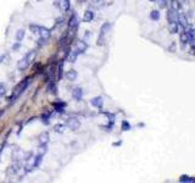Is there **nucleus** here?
Segmentation results:
<instances>
[{
	"label": "nucleus",
	"instance_id": "obj_9",
	"mask_svg": "<svg viewBox=\"0 0 195 183\" xmlns=\"http://www.w3.org/2000/svg\"><path fill=\"white\" fill-rule=\"evenodd\" d=\"M90 104L96 109H101L102 105H104V99H102L101 96H95V98L90 100Z\"/></svg>",
	"mask_w": 195,
	"mask_h": 183
},
{
	"label": "nucleus",
	"instance_id": "obj_29",
	"mask_svg": "<svg viewBox=\"0 0 195 183\" xmlns=\"http://www.w3.org/2000/svg\"><path fill=\"white\" fill-rule=\"evenodd\" d=\"M29 30L34 34H37L39 32V24H29Z\"/></svg>",
	"mask_w": 195,
	"mask_h": 183
},
{
	"label": "nucleus",
	"instance_id": "obj_17",
	"mask_svg": "<svg viewBox=\"0 0 195 183\" xmlns=\"http://www.w3.org/2000/svg\"><path fill=\"white\" fill-rule=\"evenodd\" d=\"M167 20H168V23L170 22H177V12H174L173 10H168L167 11Z\"/></svg>",
	"mask_w": 195,
	"mask_h": 183
},
{
	"label": "nucleus",
	"instance_id": "obj_33",
	"mask_svg": "<svg viewBox=\"0 0 195 183\" xmlns=\"http://www.w3.org/2000/svg\"><path fill=\"white\" fill-rule=\"evenodd\" d=\"M21 47H22V45H21V42H16V43L12 45V52H17L18 49H21Z\"/></svg>",
	"mask_w": 195,
	"mask_h": 183
},
{
	"label": "nucleus",
	"instance_id": "obj_14",
	"mask_svg": "<svg viewBox=\"0 0 195 183\" xmlns=\"http://www.w3.org/2000/svg\"><path fill=\"white\" fill-rule=\"evenodd\" d=\"M168 32L171 34H177L179 32V24L178 22H170L168 23Z\"/></svg>",
	"mask_w": 195,
	"mask_h": 183
},
{
	"label": "nucleus",
	"instance_id": "obj_7",
	"mask_svg": "<svg viewBox=\"0 0 195 183\" xmlns=\"http://www.w3.org/2000/svg\"><path fill=\"white\" fill-rule=\"evenodd\" d=\"M170 9L173 10L174 12H182V4L179 0H170Z\"/></svg>",
	"mask_w": 195,
	"mask_h": 183
},
{
	"label": "nucleus",
	"instance_id": "obj_8",
	"mask_svg": "<svg viewBox=\"0 0 195 183\" xmlns=\"http://www.w3.org/2000/svg\"><path fill=\"white\" fill-rule=\"evenodd\" d=\"M65 77L67 78L70 82H74V81L77 79V77H78V73H77V71L76 70H68V71H66V73H65Z\"/></svg>",
	"mask_w": 195,
	"mask_h": 183
},
{
	"label": "nucleus",
	"instance_id": "obj_22",
	"mask_svg": "<svg viewBox=\"0 0 195 183\" xmlns=\"http://www.w3.org/2000/svg\"><path fill=\"white\" fill-rule=\"evenodd\" d=\"M160 16H161V14L158 10H152V11L150 12V20H152V21H158V20H160Z\"/></svg>",
	"mask_w": 195,
	"mask_h": 183
},
{
	"label": "nucleus",
	"instance_id": "obj_18",
	"mask_svg": "<svg viewBox=\"0 0 195 183\" xmlns=\"http://www.w3.org/2000/svg\"><path fill=\"white\" fill-rule=\"evenodd\" d=\"M54 106H55V110L58 111V113H61L62 114L64 113V110H65V106H66V103H64V101H56V103H54Z\"/></svg>",
	"mask_w": 195,
	"mask_h": 183
},
{
	"label": "nucleus",
	"instance_id": "obj_19",
	"mask_svg": "<svg viewBox=\"0 0 195 183\" xmlns=\"http://www.w3.org/2000/svg\"><path fill=\"white\" fill-rule=\"evenodd\" d=\"M67 129V126L62 125V123H59V125H55L54 126V132L55 133H65V131Z\"/></svg>",
	"mask_w": 195,
	"mask_h": 183
},
{
	"label": "nucleus",
	"instance_id": "obj_1",
	"mask_svg": "<svg viewBox=\"0 0 195 183\" xmlns=\"http://www.w3.org/2000/svg\"><path fill=\"white\" fill-rule=\"evenodd\" d=\"M30 82H32V77H26L23 81H21V82H20V83L16 85V87H15V89H14V94H12V95L17 99L20 95L23 94V92L27 89V87L30 84Z\"/></svg>",
	"mask_w": 195,
	"mask_h": 183
},
{
	"label": "nucleus",
	"instance_id": "obj_30",
	"mask_svg": "<svg viewBox=\"0 0 195 183\" xmlns=\"http://www.w3.org/2000/svg\"><path fill=\"white\" fill-rule=\"evenodd\" d=\"M77 56H78V55H77V53L74 52V53H70L68 55H67V58H68V61H70V62H74V61H76V59H77Z\"/></svg>",
	"mask_w": 195,
	"mask_h": 183
},
{
	"label": "nucleus",
	"instance_id": "obj_44",
	"mask_svg": "<svg viewBox=\"0 0 195 183\" xmlns=\"http://www.w3.org/2000/svg\"><path fill=\"white\" fill-rule=\"evenodd\" d=\"M149 1H155V0H149Z\"/></svg>",
	"mask_w": 195,
	"mask_h": 183
},
{
	"label": "nucleus",
	"instance_id": "obj_4",
	"mask_svg": "<svg viewBox=\"0 0 195 183\" xmlns=\"http://www.w3.org/2000/svg\"><path fill=\"white\" fill-rule=\"evenodd\" d=\"M35 58H37V50H30V52H28L27 54L24 55L23 60L26 61V64H27V65L29 66L30 64H33V62H34Z\"/></svg>",
	"mask_w": 195,
	"mask_h": 183
},
{
	"label": "nucleus",
	"instance_id": "obj_16",
	"mask_svg": "<svg viewBox=\"0 0 195 183\" xmlns=\"http://www.w3.org/2000/svg\"><path fill=\"white\" fill-rule=\"evenodd\" d=\"M94 20V12L90 11V10H87L83 15V21L84 22H91Z\"/></svg>",
	"mask_w": 195,
	"mask_h": 183
},
{
	"label": "nucleus",
	"instance_id": "obj_12",
	"mask_svg": "<svg viewBox=\"0 0 195 183\" xmlns=\"http://www.w3.org/2000/svg\"><path fill=\"white\" fill-rule=\"evenodd\" d=\"M62 76H64V61L61 60L58 65V67H56V79L60 81L62 78Z\"/></svg>",
	"mask_w": 195,
	"mask_h": 183
},
{
	"label": "nucleus",
	"instance_id": "obj_11",
	"mask_svg": "<svg viewBox=\"0 0 195 183\" xmlns=\"http://www.w3.org/2000/svg\"><path fill=\"white\" fill-rule=\"evenodd\" d=\"M39 35H40V38H44V39H49L50 38V35H51V32H50V29L48 28H45L43 26H39Z\"/></svg>",
	"mask_w": 195,
	"mask_h": 183
},
{
	"label": "nucleus",
	"instance_id": "obj_36",
	"mask_svg": "<svg viewBox=\"0 0 195 183\" xmlns=\"http://www.w3.org/2000/svg\"><path fill=\"white\" fill-rule=\"evenodd\" d=\"M158 4H160V6L161 7H166L167 6V4H168V0H158Z\"/></svg>",
	"mask_w": 195,
	"mask_h": 183
},
{
	"label": "nucleus",
	"instance_id": "obj_42",
	"mask_svg": "<svg viewBox=\"0 0 195 183\" xmlns=\"http://www.w3.org/2000/svg\"><path fill=\"white\" fill-rule=\"evenodd\" d=\"M121 144H122V142H117V143H114L112 145H114V146H120Z\"/></svg>",
	"mask_w": 195,
	"mask_h": 183
},
{
	"label": "nucleus",
	"instance_id": "obj_43",
	"mask_svg": "<svg viewBox=\"0 0 195 183\" xmlns=\"http://www.w3.org/2000/svg\"><path fill=\"white\" fill-rule=\"evenodd\" d=\"M183 1H184V3H188V0H183Z\"/></svg>",
	"mask_w": 195,
	"mask_h": 183
},
{
	"label": "nucleus",
	"instance_id": "obj_26",
	"mask_svg": "<svg viewBox=\"0 0 195 183\" xmlns=\"http://www.w3.org/2000/svg\"><path fill=\"white\" fill-rule=\"evenodd\" d=\"M70 7H71L70 0H62V1H61V9H62L64 11H68Z\"/></svg>",
	"mask_w": 195,
	"mask_h": 183
},
{
	"label": "nucleus",
	"instance_id": "obj_38",
	"mask_svg": "<svg viewBox=\"0 0 195 183\" xmlns=\"http://www.w3.org/2000/svg\"><path fill=\"white\" fill-rule=\"evenodd\" d=\"M32 156H33L32 152H27V154H26V156H24V160H26V161H28L29 159H32Z\"/></svg>",
	"mask_w": 195,
	"mask_h": 183
},
{
	"label": "nucleus",
	"instance_id": "obj_5",
	"mask_svg": "<svg viewBox=\"0 0 195 183\" xmlns=\"http://www.w3.org/2000/svg\"><path fill=\"white\" fill-rule=\"evenodd\" d=\"M87 49H88V44H87L85 40H78V42H77V47H76V53H77V55L83 54Z\"/></svg>",
	"mask_w": 195,
	"mask_h": 183
},
{
	"label": "nucleus",
	"instance_id": "obj_34",
	"mask_svg": "<svg viewBox=\"0 0 195 183\" xmlns=\"http://www.w3.org/2000/svg\"><path fill=\"white\" fill-rule=\"evenodd\" d=\"M47 40H48V39L39 38V39L37 40V42H38V45H39V47H43V45H45V44H47Z\"/></svg>",
	"mask_w": 195,
	"mask_h": 183
},
{
	"label": "nucleus",
	"instance_id": "obj_27",
	"mask_svg": "<svg viewBox=\"0 0 195 183\" xmlns=\"http://www.w3.org/2000/svg\"><path fill=\"white\" fill-rule=\"evenodd\" d=\"M187 34H188V39H189V43L194 44V29L193 28H189L187 30Z\"/></svg>",
	"mask_w": 195,
	"mask_h": 183
},
{
	"label": "nucleus",
	"instance_id": "obj_35",
	"mask_svg": "<svg viewBox=\"0 0 195 183\" xmlns=\"http://www.w3.org/2000/svg\"><path fill=\"white\" fill-rule=\"evenodd\" d=\"M5 93H6V89H5L4 84H0V96H4Z\"/></svg>",
	"mask_w": 195,
	"mask_h": 183
},
{
	"label": "nucleus",
	"instance_id": "obj_13",
	"mask_svg": "<svg viewBox=\"0 0 195 183\" xmlns=\"http://www.w3.org/2000/svg\"><path fill=\"white\" fill-rule=\"evenodd\" d=\"M179 40H181V43H182V49H184V48H186V45L189 43L188 34H187L186 29H184L183 32H181V34H179Z\"/></svg>",
	"mask_w": 195,
	"mask_h": 183
},
{
	"label": "nucleus",
	"instance_id": "obj_23",
	"mask_svg": "<svg viewBox=\"0 0 195 183\" xmlns=\"http://www.w3.org/2000/svg\"><path fill=\"white\" fill-rule=\"evenodd\" d=\"M179 182H182V183H184V182H187V183H194V182H195V178H194V177H190V176L183 175V176H181V178H179Z\"/></svg>",
	"mask_w": 195,
	"mask_h": 183
},
{
	"label": "nucleus",
	"instance_id": "obj_45",
	"mask_svg": "<svg viewBox=\"0 0 195 183\" xmlns=\"http://www.w3.org/2000/svg\"><path fill=\"white\" fill-rule=\"evenodd\" d=\"M37 1H39V0H37Z\"/></svg>",
	"mask_w": 195,
	"mask_h": 183
},
{
	"label": "nucleus",
	"instance_id": "obj_40",
	"mask_svg": "<svg viewBox=\"0 0 195 183\" xmlns=\"http://www.w3.org/2000/svg\"><path fill=\"white\" fill-rule=\"evenodd\" d=\"M62 21H64V17H60L56 20V24H62Z\"/></svg>",
	"mask_w": 195,
	"mask_h": 183
},
{
	"label": "nucleus",
	"instance_id": "obj_2",
	"mask_svg": "<svg viewBox=\"0 0 195 183\" xmlns=\"http://www.w3.org/2000/svg\"><path fill=\"white\" fill-rule=\"evenodd\" d=\"M78 28H79V20L76 15H72V17H71L70 21H68V34L67 35H68L70 39H72L76 35Z\"/></svg>",
	"mask_w": 195,
	"mask_h": 183
},
{
	"label": "nucleus",
	"instance_id": "obj_3",
	"mask_svg": "<svg viewBox=\"0 0 195 183\" xmlns=\"http://www.w3.org/2000/svg\"><path fill=\"white\" fill-rule=\"evenodd\" d=\"M65 125L67 126L70 129L76 131V129H78L79 127H81V122H79L78 119H76V117H68L67 120H66Z\"/></svg>",
	"mask_w": 195,
	"mask_h": 183
},
{
	"label": "nucleus",
	"instance_id": "obj_10",
	"mask_svg": "<svg viewBox=\"0 0 195 183\" xmlns=\"http://www.w3.org/2000/svg\"><path fill=\"white\" fill-rule=\"evenodd\" d=\"M49 139H50V134H49V132H43V133H40L39 134V145H42V144H48L49 143Z\"/></svg>",
	"mask_w": 195,
	"mask_h": 183
},
{
	"label": "nucleus",
	"instance_id": "obj_31",
	"mask_svg": "<svg viewBox=\"0 0 195 183\" xmlns=\"http://www.w3.org/2000/svg\"><path fill=\"white\" fill-rule=\"evenodd\" d=\"M48 151V146L47 144H42V145H39V154H42V155H45V152Z\"/></svg>",
	"mask_w": 195,
	"mask_h": 183
},
{
	"label": "nucleus",
	"instance_id": "obj_25",
	"mask_svg": "<svg viewBox=\"0 0 195 183\" xmlns=\"http://www.w3.org/2000/svg\"><path fill=\"white\" fill-rule=\"evenodd\" d=\"M43 156L42 154H38L37 156L34 157V164H33V167H38L40 164H42V161H43Z\"/></svg>",
	"mask_w": 195,
	"mask_h": 183
},
{
	"label": "nucleus",
	"instance_id": "obj_32",
	"mask_svg": "<svg viewBox=\"0 0 195 183\" xmlns=\"http://www.w3.org/2000/svg\"><path fill=\"white\" fill-rule=\"evenodd\" d=\"M50 115L49 114H44L43 116H42V121H43V123L44 125H49L50 123Z\"/></svg>",
	"mask_w": 195,
	"mask_h": 183
},
{
	"label": "nucleus",
	"instance_id": "obj_20",
	"mask_svg": "<svg viewBox=\"0 0 195 183\" xmlns=\"http://www.w3.org/2000/svg\"><path fill=\"white\" fill-rule=\"evenodd\" d=\"M110 29H111V23H110V22L102 23L101 27H100V32H99V34H106Z\"/></svg>",
	"mask_w": 195,
	"mask_h": 183
},
{
	"label": "nucleus",
	"instance_id": "obj_37",
	"mask_svg": "<svg viewBox=\"0 0 195 183\" xmlns=\"http://www.w3.org/2000/svg\"><path fill=\"white\" fill-rule=\"evenodd\" d=\"M91 37V32L90 30H85V33H84V39H89Z\"/></svg>",
	"mask_w": 195,
	"mask_h": 183
},
{
	"label": "nucleus",
	"instance_id": "obj_28",
	"mask_svg": "<svg viewBox=\"0 0 195 183\" xmlns=\"http://www.w3.org/2000/svg\"><path fill=\"white\" fill-rule=\"evenodd\" d=\"M23 38H24V29H18L16 33V40L17 42H21Z\"/></svg>",
	"mask_w": 195,
	"mask_h": 183
},
{
	"label": "nucleus",
	"instance_id": "obj_39",
	"mask_svg": "<svg viewBox=\"0 0 195 183\" xmlns=\"http://www.w3.org/2000/svg\"><path fill=\"white\" fill-rule=\"evenodd\" d=\"M194 44H190V50H189V54L190 55H194Z\"/></svg>",
	"mask_w": 195,
	"mask_h": 183
},
{
	"label": "nucleus",
	"instance_id": "obj_15",
	"mask_svg": "<svg viewBox=\"0 0 195 183\" xmlns=\"http://www.w3.org/2000/svg\"><path fill=\"white\" fill-rule=\"evenodd\" d=\"M48 92L51 94V95H56L58 94V87H56V84L54 81H50L49 84H48Z\"/></svg>",
	"mask_w": 195,
	"mask_h": 183
},
{
	"label": "nucleus",
	"instance_id": "obj_24",
	"mask_svg": "<svg viewBox=\"0 0 195 183\" xmlns=\"http://www.w3.org/2000/svg\"><path fill=\"white\" fill-rule=\"evenodd\" d=\"M131 128H132V126H131L129 122H128L127 120H123L122 123H121V129L123 132H126V131H131Z\"/></svg>",
	"mask_w": 195,
	"mask_h": 183
},
{
	"label": "nucleus",
	"instance_id": "obj_6",
	"mask_svg": "<svg viewBox=\"0 0 195 183\" xmlns=\"http://www.w3.org/2000/svg\"><path fill=\"white\" fill-rule=\"evenodd\" d=\"M72 98L76 101H81L82 99H83V89H82L81 87L74 88L72 90Z\"/></svg>",
	"mask_w": 195,
	"mask_h": 183
},
{
	"label": "nucleus",
	"instance_id": "obj_41",
	"mask_svg": "<svg viewBox=\"0 0 195 183\" xmlns=\"http://www.w3.org/2000/svg\"><path fill=\"white\" fill-rule=\"evenodd\" d=\"M93 4L98 6V5H100V4H101V0H93Z\"/></svg>",
	"mask_w": 195,
	"mask_h": 183
},
{
	"label": "nucleus",
	"instance_id": "obj_21",
	"mask_svg": "<svg viewBox=\"0 0 195 183\" xmlns=\"http://www.w3.org/2000/svg\"><path fill=\"white\" fill-rule=\"evenodd\" d=\"M21 170V164H20V162H15V164L10 167V170H9V172L11 175H15V174H17V172Z\"/></svg>",
	"mask_w": 195,
	"mask_h": 183
}]
</instances>
